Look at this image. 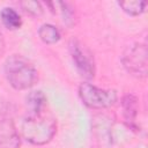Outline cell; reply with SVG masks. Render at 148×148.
<instances>
[{
	"label": "cell",
	"instance_id": "6da1fadb",
	"mask_svg": "<svg viewBox=\"0 0 148 148\" xmlns=\"http://www.w3.org/2000/svg\"><path fill=\"white\" fill-rule=\"evenodd\" d=\"M21 133L22 136L31 145H46L57 133V120L44 111L30 112L22 121Z\"/></svg>",
	"mask_w": 148,
	"mask_h": 148
},
{
	"label": "cell",
	"instance_id": "7a4b0ae2",
	"mask_svg": "<svg viewBox=\"0 0 148 148\" xmlns=\"http://www.w3.org/2000/svg\"><path fill=\"white\" fill-rule=\"evenodd\" d=\"M8 83L16 90H27L38 80V73L34 64L21 54L9 56L3 66Z\"/></svg>",
	"mask_w": 148,
	"mask_h": 148
},
{
	"label": "cell",
	"instance_id": "3957f363",
	"mask_svg": "<svg viewBox=\"0 0 148 148\" xmlns=\"http://www.w3.org/2000/svg\"><path fill=\"white\" fill-rule=\"evenodd\" d=\"M79 97L86 106L90 109H97V110L110 108L118 99L116 90L102 89L89 82H84L80 84Z\"/></svg>",
	"mask_w": 148,
	"mask_h": 148
},
{
	"label": "cell",
	"instance_id": "277c9868",
	"mask_svg": "<svg viewBox=\"0 0 148 148\" xmlns=\"http://www.w3.org/2000/svg\"><path fill=\"white\" fill-rule=\"evenodd\" d=\"M124 68L134 77L145 79L148 67V51L143 43H135L128 46L121 56Z\"/></svg>",
	"mask_w": 148,
	"mask_h": 148
},
{
	"label": "cell",
	"instance_id": "5b68a950",
	"mask_svg": "<svg viewBox=\"0 0 148 148\" xmlns=\"http://www.w3.org/2000/svg\"><path fill=\"white\" fill-rule=\"evenodd\" d=\"M68 46L72 60L80 75L87 80L92 79L95 76V62L92 54L77 39H72Z\"/></svg>",
	"mask_w": 148,
	"mask_h": 148
},
{
	"label": "cell",
	"instance_id": "8992f818",
	"mask_svg": "<svg viewBox=\"0 0 148 148\" xmlns=\"http://www.w3.org/2000/svg\"><path fill=\"white\" fill-rule=\"evenodd\" d=\"M21 136L12 119L0 120V148H20Z\"/></svg>",
	"mask_w": 148,
	"mask_h": 148
},
{
	"label": "cell",
	"instance_id": "52a82bcc",
	"mask_svg": "<svg viewBox=\"0 0 148 148\" xmlns=\"http://www.w3.org/2000/svg\"><path fill=\"white\" fill-rule=\"evenodd\" d=\"M121 109H123V116L125 118V121L128 125H133L135 121V118L138 116V98L133 94H126L121 98Z\"/></svg>",
	"mask_w": 148,
	"mask_h": 148
},
{
	"label": "cell",
	"instance_id": "ba28073f",
	"mask_svg": "<svg viewBox=\"0 0 148 148\" xmlns=\"http://www.w3.org/2000/svg\"><path fill=\"white\" fill-rule=\"evenodd\" d=\"M0 17H1L2 24L9 30H17L22 25L21 16L18 15V13L15 9H13L10 7L3 8L0 13Z\"/></svg>",
	"mask_w": 148,
	"mask_h": 148
},
{
	"label": "cell",
	"instance_id": "9c48e42d",
	"mask_svg": "<svg viewBox=\"0 0 148 148\" xmlns=\"http://www.w3.org/2000/svg\"><path fill=\"white\" fill-rule=\"evenodd\" d=\"M38 36L43 43L51 45V44H56L59 42L60 31L58 30V28L56 25L50 24V23H45V24H42L39 27Z\"/></svg>",
	"mask_w": 148,
	"mask_h": 148
},
{
	"label": "cell",
	"instance_id": "30bf717a",
	"mask_svg": "<svg viewBox=\"0 0 148 148\" xmlns=\"http://www.w3.org/2000/svg\"><path fill=\"white\" fill-rule=\"evenodd\" d=\"M27 105L30 109V112H40L44 111L47 98L42 90H34L27 95Z\"/></svg>",
	"mask_w": 148,
	"mask_h": 148
},
{
	"label": "cell",
	"instance_id": "8fae6325",
	"mask_svg": "<svg viewBox=\"0 0 148 148\" xmlns=\"http://www.w3.org/2000/svg\"><path fill=\"white\" fill-rule=\"evenodd\" d=\"M119 7L128 15L131 16H139L146 10L147 1L143 0H126V1H119Z\"/></svg>",
	"mask_w": 148,
	"mask_h": 148
},
{
	"label": "cell",
	"instance_id": "7c38bea8",
	"mask_svg": "<svg viewBox=\"0 0 148 148\" xmlns=\"http://www.w3.org/2000/svg\"><path fill=\"white\" fill-rule=\"evenodd\" d=\"M21 8L30 16L34 17H38L43 14V7L38 1H34V0H24L20 2Z\"/></svg>",
	"mask_w": 148,
	"mask_h": 148
},
{
	"label": "cell",
	"instance_id": "4fadbf2b",
	"mask_svg": "<svg viewBox=\"0 0 148 148\" xmlns=\"http://www.w3.org/2000/svg\"><path fill=\"white\" fill-rule=\"evenodd\" d=\"M58 5L61 7V12H62V17H64V22L68 25L74 23V10L69 7L71 5L67 2H58Z\"/></svg>",
	"mask_w": 148,
	"mask_h": 148
},
{
	"label": "cell",
	"instance_id": "5bb4252c",
	"mask_svg": "<svg viewBox=\"0 0 148 148\" xmlns=\"http://www.w3.org/2000/svg\"><path fill=\"white\" fill-rule=\"evenodd\" d=\"M5 51H6V43H5V38H3L2 34L0 32V58L3 56Z\"/></svg>",
	"mask_w": 148,
	"mask_h": 148
}]
</instances>
